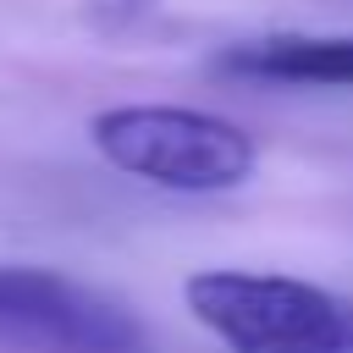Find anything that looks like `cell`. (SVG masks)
<instances>
[{
	"mask_svg": "<svg viewBox=\"0 0 353 353\" xmlns=\"http://www.w3.org/2000/svg\"><path fill=\"white\" fill-rule=\"evenodd\" d=\"M0 353H154V342L121 298L44 265H0Z\"/></svg>",
	"mask_w": 353,
	"mask_h": 353,
	"instance_id": "3",
	"label": "cell"
},
{
	"mask_svg": "<svg viewBox=\"0 0 353 353\" xmlns=\"http://www.w3.org/2000/svg\"><path fill=\"white\" fill-rule=\"evenodd\" d=\"M215 66L248 83L353 88V33H265V39L226 44Z\"/></svg>",
	"mask_w": 353,
	"mask_h": 353,
	"instance_id": "4",
	"label": "cell"
},
{
	"mask_svg": "<svg viewBox=\"0 0 353 353\" xmlns=\"http://www.w3.org/2000/svg\"><path fill=\"white\" fill-rule=\"evenodd\" d=\"M94 149L154 188L171 193H226L254 176V138L215 116V110H188V105H116L88 121Z\"/></svg>",
	"mask_w": 353,
	"mask_h": 353,
	"instance_id": "1",
	"label": "cell"
},
{
	"mask_svg": "<svg viewBox=\"0 0 353 353\" xmlns=\"http://www.w3.org/2000/svg\"><path fill=\"white\" fill-rule=\"evenodd\" d=\"M188 309L232 353H353V298L259 270H204L188 287Z\"/></svg>",
	"mask_w": 353,
	"mask_h": 353,
	"instance_id": "2",
	"label": "cell"
}]
</instances>
